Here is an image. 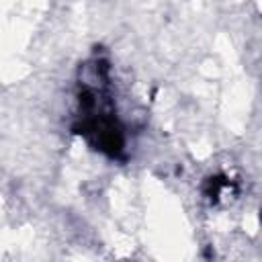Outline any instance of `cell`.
Instances as JSON below:
<instances>
[]
</instances>
